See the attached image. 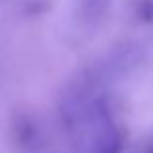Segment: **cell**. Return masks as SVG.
<instances>
[{"mask_svg": "<svg viewBox=\"0 0 153 153\" xmlns=\"http://www.w3.org/2000/svg\"><path fill=\"white\" fill-rule=\"evenodd\" d=\"M151 153H153V147H151Z\"/></svg>", "mask_w": 153, "mask_h": 153, "instance_id": "6da1fadb", "label": "cell"}]
</instances>
